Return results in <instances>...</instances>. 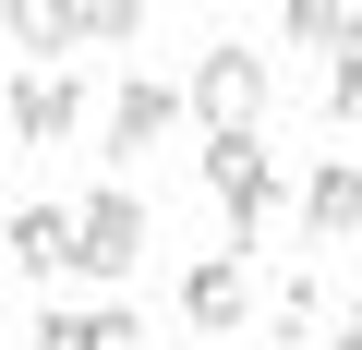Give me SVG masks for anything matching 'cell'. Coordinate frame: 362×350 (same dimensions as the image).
<instances>
[{"label": "cell", "instance_id": "cell-9", "mask_svg": "<svg viewBox=\"0 0 362 350\" xmlns=\"http://www.w3.org/2000/svg\"><path fill=\"white\" fill-rule=\"evenodd\" d=\"M266 326H278V338H326V290H314V278H290V290L266 302Z\"/></svg>", "mask_w": 362, "mask_h": 350}, {"label": "cell", "instance_id": "cell-3", "mask_svg": "<svg viewBox=\"0 0 362 350\" xmlns=\"http://www.w3.org/2000/svg\"><path fill=\"white\" fill-rule=\"evenodd\" d=\"M145 242H157V230H145V206H133L121 182H97V194H85V278H109V290H121V278L145 266Z\"/></svg>", "mask_w": 362, "mask_h": 350}, {"label": "cell", "instance_id": "cell-13", "mask_svg": "<svg viewBox=\"0 0 362 350\" xmlns=\"http://www.w3.org/2000/svg\"><path fill=\"white\" fill-rule=\"evenodd\" d=\"M326 350H362V302H350V314H338V338H326Z\"/></svg>", "mask_w": 362, "mask_h": 350}, {"label": "cell", "instance_id": "cell-4", "mask_svg": "<svg viewBox=\"0 0 362 350\" xmlns=\"http://www.w3.org/2000/svg\"><path fill=\"white\" fill-rule=\"evenodd\" d=\"M181 109H194V85H157V73H133V85L109 97V145H97V157H121V169H133L157 133H181Z\"/></svg>", "mask_w": 362, "mask_h": 350}, {"label": "cell", "instance_id": "cell-5", "mask_svg": "<svg viewBox=\"0 0 362 350\" xmlns=\"http://www.w3.org/2000/svg\"><path fill=\"white\" fill-rule=\"evenodd\" d=\"M181 314H194V338H242V314H254L242 254H194V266H181Z\"/></svg>", "mask_w": 362, "mask_h": 350}, {"label": "cell", "instance_id": "cell-1", "mask_svg": "<svg viewBox=\"0 0 362 350\" xmlns=\"http://www.w3.org/2000/svg\"><path fill=\"white\" fill-rule=\"evenodd\" d=\"M266 49H242V37H218L206 61H194V121H206V145H230V133H254L266 121Z\"/></svg>", "mask_w": 362, "mask_h": 350}, {"label": "cell", "instance_id": "cell-2", "mask_svg": "<svg viewBox=\"0 0 362 350\" xmlns=\"http://www.w3.org/2000/svg\"><path fill=\"white\" fill-rule=\"evenodd\" d=\"M206 194H218V218H230V254H254V242H266V218H278V157H266L254 133L206 145Z\"/></svg>", "mask_w": 362, "mask_h": 350}, {"label": "cell", "instance_id": "cell-12", "mask_svg": "<svg viewBox=\"0 0 362 350\" xmlns=\"http://www.w3.org/2000/svg\"><path fill=\"white\" fill-rule=\"evenodd\" d=\"M85 350H145V326H133L121 302H97V314H85Z\"/></svg>", "mask_w": 362, "mask_h": 350}, {"label": "cell", "instance_id": "cell-11", "mask_svg": "<svg viewBox=\"0 0 362 350\" xmlns=\"http://www.w3.org/2000/svg\"><path fill=\"white\" fill-rule=\"evenodd\" d=\"M73 37H85V25L61 13V0H49V13H37V0H25V13H13V49H73Z\"/></svg>", "mask_w": 362, "mask_h": 350}, {"label": "cell", "instance_id": "cell-8", "mask_svg": "<svg viewBox=\"0 0 362 350\" xmlns=\"http://www.w3.org/2000/svg\"><path fill=\"white\" fill-rule=\"evenodd\" d=\"M13 266H25V278L85 266V206H13Z\"/></svg>", "mask_w": 362, "mask_h": 350}, {"label": "cell", "instance_id": "cell-10", "mask_svg": "<svg viewBox=\"0 0 362 350\" xmlns=\"http://www.w3.org/2000/svg\"><path fill=\"white\" fill-rule=\"evenodd\" d=\"M326 133H362V49L326 61Z\"/></svg>", "mask_w": 362, "mask_h": 350}, {"label": "cell", "instance_id": "cell-7", "mask_svg": "<svg viewBox=\"0 0 362 350\" xmlns=\"http://www.w3.org/2000/svg\"><path fill=\"white\" fill-rule=\"evenodd\" d=\"M0 121H13V145H61L85 121V85L73 73H13V109H0Z\"/></svg>", "mask_w": 362, "mask_h": 350}, {"label": "cell", "instance_id": "cell-6", "mask_svg": "<svg viewBox=\"0 0 362 350\" xmlns=\"http://www.w3.org/2000/svg\"><path fill=\"white\" fill-rule=\"evenodd\" d=\"M290 218H302V242H362V169H350V157H326L314 182L290 194Z\"/></svg>", "mask_w": 362, "mask_h": 350}]
</instances>
